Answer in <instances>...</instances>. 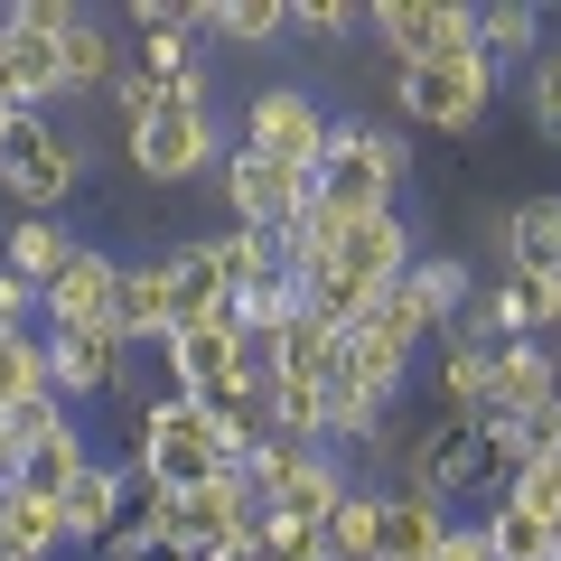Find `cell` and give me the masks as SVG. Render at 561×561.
Returning a JSON list of instances; mask_svg holds the SVG:
<instances>
[{"label": "cell", "instance_id": "obj_30", "mask_svg": "<svg viewBox=\"0 0 561 561\" xmlns=\"http://www.w3.org/2000/svg\"><path fill=\"white\" fill-rule=\"evenodd\" d=\"M225 319H234V337H262V346H272L280 328L300 319V280H290V272L253 280V290H234V300H225Z\"/></svg>", "mask_w": 561, "mask_h": 561}, {"label": "cell", "instance_id": "obj_32", "mask_svg": "<svg viewBox=\"0 0 561 561\" xmlns=\"http://www.w3.org/2000/svg\"><path fill=\"white\" fill-rule=\"evenodd\" d=\"M0 421H10V449H20V459H28V449H47V440H66V431H84V412L66 393H28L20 412H0Z\"/></svg>", "mask_w": 561, "mask_h": 561}, {"label": "cell", "instance_id": "obj_37", "mask_svg": "<svg viewBox=\"0 0 561 561\" xmlns=\"http://www.w3.org/2000/svg\"><path fill=\"white\" fill-rule=\"evenodd\" d=\"M103 103H113V113H122V131H131V122H150V113L169 103V84L150 76L140 57H122V76H113V94H103Z\"/></svg>", "mask_w": 561, "mask_h": 561}, {"label": "cell", "instance_id": "obj_26", "mask_svg": "<svg viewBox=\"0 0 561 561\" xmlns=\"http://www.w3.org/2000/svg\"><path fill=\"white\" fill-rule=\"evenodd\" d=\"M431 402H440V421H478V412H486V346H478V337H440Z\"/></svg>", "mask_w": 561, "mask_h": 561}, {"label": "cell", "instance_id": "obj_14", "mask_svg": "<svg viewBox=\"0 0 561 561\" xmlns=\"http://www.w3.org/2000/svg\"><path fill=\"white\" fill-rule=\"evenodd\" d=\"M0 103H10V113H57V103H66V57H57V38L0 20Z\"/></svg>", "mask_w": 561, "mask_h": 561}, {"label": "cell", "instance_id": "obj_13", "mask_svg": "<svg viewBox=\"0 0 561 561\" xmlns=\"http://www.w3.org/2000/svg\"><path fill=\"white\" fill-rule=\"evenodd\" d=\"M131 505H140L131 459H103V449H94V459H84V478L57 496V515H66V552H76V542H103L122 515H131Z\"/></svg>", "mask_w": 561, "mask_h": 561}, {"label": "cell", "instance_id": "obj_16", "mask_svg": "<svg viewBox=\"0 0 561 561\" xmlns=\"http://www.w3.org/2000/svg\"><path fill=\"white\" fill-rule=\"evenodd\" d=\"M169 328H179V300H169V262L150 253V262H122V280H113V337L131 346H150V356H160L169 346Z\"/></svg>", "mask_w": 561, "mask_h": 561}, {"label": "cell", "instance_id": "obj_36", "mask_svg": "<svg viewBox=\"0 0 561 561\" xmlns=\"http://www.w3.org/2000/svg\"><path fill=\"white\" fill-rule=\"evenodd\" d=\"M524 113H534V131L561 150V47H542V57L524 66Z\"/></svg>", "mask_w": 561, "mask_h": 561}, {"label": "cell", "instance_id": "obj_15", "mask_svg": "<svg viewBox=\"0 0 561 561\" xmlns=\"http://www.w3.org/2000/svg\"><path fill=\"white\" fill-rule=\"evenodd\" d=\"M113 280H122V262L103 253V243H84V253L38 290V328H113Z\"/></svg>", "mask_w": 561, "mask_h": 561}, {"label": "cell", "instance_id": "obj_25", "mask_svg": "<svg viewBox=\"0 0 561 561\" xmlns=\"http://www.w3.org/2000/svg\"><path fill=\"white\" fill-rule=\"evenodd\" d=\"M169 300H179V328H216L225 319V272H216V253H206V234H187V243H169Z\"/></svg>", "mask_w": 561, "mask_h": 561}, {"label": "cell", "instance_id": "obj_2", "mask_svg": "<svg viewBox=\"0 0 561 561\" xmlns=\"http://www.w3.org/2000/svg\"><path fill=\"white\" fill-rule=\"evenodd\" d=\"M243 478H253L262 515H290V524H319V534H328V515L346 505L356 468H346L337 449H309V440H272V431H262V440H253V459H243Z\"/></svg>", "mask_w": 561, "mask_h": 561}, {"label": "cell", "instance_id": "obj_42", "mask_svg": "<svg viewBox=\"0 0 561 561\" xmlns=\"http://www.w3.org/2000/svg\"><path fill=\"white\" fill-rule=\"evenodd\" d=\"M197 561H253V534H225V542H197Z\"/></svg>", "mask_w": 561, "mask_h": 561}, {"label": "cell", "instance_id": "obj_4", "mask_svg": "<svg viewBox=\"0 0 561 561\" xmlns=\"http://www.w3.org/2000/svg\"><path fill=\"white\" fill-rule=\"evenodd\" d=\"M38 337H47V393H66L76 412L84 402H122V412L150 402L140 393V356L113 328H38Z\"/></svg>", "mask_w": 561, "mask_h": 561}, {"label": "cell", "instance_id": "obj_8", "mask_svg": "<svg viewBox=\"0 0 561 561\" xmlns=\"http://www.w3.org/2000/svg\"><path fill=\"white\" fill-rule=\"evenodd\" d=\"M365 28H375V47L393 66H431V57H468L478 47V10L468 0H375Z\"/></svg>", "mask_w": 561, "mask_h": 561}, {"label": "cell", "instance_id": "obj_24", "mask_svg": "<svg viewBox=\"0 0 561 561\" xmlns=\"http://www.w3.org/2000/svg\"><path fill=\"white\" fill-rule=\"evenodd\" d=\"M57 552H66V515H57V496L0 486V561H57Z\"/></svg>", "mask_w": 561, "mask_h": 561}, {"label": "cell", "instance_id": "obj_44", "mask_svg": "<svg viewBox=\"0 0 561 561\" xmlns=\"http://www.w3.org/2000/svg\"><path fill=\"white\" fill-rule=\"evenodd\" d=\"M542 309H552V337H561V272L542 280Z\"/></svg>", "mask_w": 561, "mask_h": 561}, {"label": "cell", "instance_id": "obj_20", "mask_svg": "<svg viewBox=\"0 0 561 561\" xmlns=\"http://www.w3.org/2000/svg\"><path fill=\"white\" fill-rule=\"evenodd\" d=\"M449 534V515L431 496H412V486H383L375 496V561H431Z\"/></svg>", "mask_w": 561, "mask_h": 561}, {"label": "cell", "instance_id": "obj_22", "mask_svg": "<svg viewBox=\"0 0 561 561\" xmlns=\"http://www.w3.org/2000/svg\"><path fill=\"white\" fill-rule=\"evenodd\" d=\"M309 206H319V216H337V225H356V216H383V206H402V197H393V179H383L375 160H319Z\"/></svg>", "mask_w": 561, "mask_h": 561}, {"label": "cell", "instance_id": "obj_41", "mask_svg": "<svg viewBox=\"0 0 561 561\" xmlns=\"http://www.w3.org/2000/svg\"><path fill=\"white\" fill-rule=\"evenodd\" d=\"M431 561H486V534H478V515H449V534H440V552Z\"/></svg>", "mask_w": 561, "mask_h": 561}, {"label": "cell", "instance_id": "obj_3", "mask_svg": "<svg viewBox=\"0 0 561 561\" xmlns=\"http://www.w3.org/2000/svg\"><path fill=\"white\" fill-rule=\"evenodd\" d=\"M76 187H84V140H66L47 113H20L10 150H0V197L20 216H66Z\"/></svg>", "mask_w": 561, "mask_h": 561}, {"label": "cell", "instance_id": "obj_12", "mask_svg": "<svg viewBox=\"0 0 561 561\" xmlns=\"http://www.w3.org/2000/svg\"><path fill=\"white\" fill-rule=\"evenodd\" d=\"M412 216H402V206H383V216H356V225H337V272L356 280L365 300H375V290H393L402 272H412Z\"/></svg>", "mask_w": 561, "mask_h": 561}, {"label": "cell", "instance_id": "obj_1", "mask_svg": "<svg viewBox=\"0 0 561 561\" xmlns=\"http://www.w3.org/2000/svg\"><path fill=\"white\" fill-rule=\"evenodd\" d=\"M122 440H131V478L140 496H187V486L225 478V468L253 459L262 440V412L253 402H187V393H150L122 412Z\"/></svg>", "mask_w": 561, "mask_h": 561}, {"label": "cell", "instance_id": "obj_45", "mask_svg": "<svg viewBox=\"0 0 561 561\" xmlns=\"http://www.w3.org/2000/svg\"><path fill=\"white\" fill-rule=\"evenodd\" d=\"M10 131H20V113H10V103H0V150H10Z\"/></svg>", "mask_w": 561, "mask_h": 561}, {"label": "cell", "instance_id": "obj_46", "mask_svg": "<svg viewBox=\"0 0 561 561\" xmlns=\"http://www.w3.org/2000/svg\"><path fill=\"white\" fill-rule=\"evenodd\" d=\"M542 459H552V468H561V421H552V440H542Z\"/></svg>", "mask_w": 561, "mask_h": 561}, {"label": "cell", "instance_id": "obj_27", "mask_svg": "<svg viewBox=\"0 0 561 561\" xmlns=\"http://www.w3.org/2000/svg\"><path fill=\"white\" fill-rule=\"evenodd\" d=\"M478 57L496 66V76L534 66L542 57V10H534V0H496V10H478Z\"/></svg>", "mask_w": 561, "mask_h": 561}, {"label": "cell", "instance_id": "obj_19", "mask_svg": "<svg viewBox=\"0 0 561 561\" xmlns=\"http://www.w3.org/2000/svg\"><path fill=\"white\" fill-rule=\"evenodd\" d=\"M76 253H84V243H76L66 216H10V225H0V272H20L28 290H47Z\"/></svg>", "mask_w": 561, "mask_h": 561}, {"label": "cell", "instance_id": "obj_43", "mask_svg": "<svg viewBox=\"0 0 561 561\" xmlns=\"http://www.w3.org/2000/svg\"><path fill=\"white\" fill-rule=\"evenodd\" d=\"M0 486H20V449H10V421H0Z\"/></svg>", "mask_w": 561, "mask_h": 561}, {"label": "cell", "instance_id": "obj_6", "mask_svg": "<svg viewBox=\"0 0 561 561\" xmlns=\"http://www.w3.org/2000/svg\"><path fill=\"white\" fill-rule=\"evenodd\" d=\"M402 486L412 496H431L440 515H459V505H496V468H486V449H478V431L468 421H431V431H412V459H402Z\"/></svg>", "mask_w": 561, "mask_h": 561}, {"label": "cell", "instance_id": "obj_9", "mask_svg": "<svg viewBox=\"0 0 561 561\" xmlns=\"http://www.w3.org/2000/svg\"><path fill=\"white\" fill-rule=\"evenodd\" d=\"M309 179H319V169L262 160V150H225V169H216L225 216H234V225H262V234H290V225L309 216Z\"/></svg>", "mask_w": 561, "mask_h": 561}, {"label": "cell", "instance_id": "obj_34", "mask_svg": "<svg viewBox=\"0 0 561 561\" xmlns=\"http://www.w3.org/2000/svg\"><path fill=\"white\" fill-rule=\"evenodd\" d=\"M253 561H337L319 524H290V515H253Z\"/></svg>", "mask_w": 561, "mask_h": 561}, {"label": "cell", "instance_id": "obj_21", "mask_svg": "<svg viewBox=\"0 0 561 561\" xmlns=\"http://www.w3.org/2000/svg\"><path fill=\"white\" fill-rule=\"evenodd\" d=\"M187 38L280 47V38H290V10H280V0H187Z\"/></svg>", "mask_w": 561, "mask_h": 561}, {"label": "cell", "instance_id": "obj_29", "mask_svg": "<svg viewBox=\"0 0 561 561\" xmlns=\"http://www.w3.org/2000/svg\"><path fill=\"white\" fill-rule=\"evenodd\" d=\"M206 253H216V272H225V300L280 272V234H262V225H225V234H206Z\"/></svg>", "mask_w": 561, "mask_h": 561}, {"label": "cell", "instance_id": "obj_40", "mask_svg": "<svg viewBox=\"0 0 561 561\" xmlns=\"http://www.w3.org/2000/svg\"><path fill=\"white\" fill-rule=\"evenodd\" d=\"M20 328H38V290L20 272H0V337H20Z\"/></svg>", "mask_w": 561, "mask_h": 561}, {"label": "cell", "instance_id": "obj_10", "mask_svg": "<svg viewBox=\"0 0 561 561\" xmlns=\"http://www.w3.org/2000/svg\"><path fill=\"white\" fill-rule=\"evenodd\" d=\"M234 150H262V160H290V169H319L328 150V103L309 94V84H262L253 103H243V140Z\"/></svg>", "mask_w": 561, "mask_h": 561}, {"label": "cell", "instance_id": "obj_33", "mask_svg": "<svg viewBox=\"0 0 561 561\" xmlns=\"http://www.w3.org/2000/svg\"><path fill=\"white\" fill-rule=\"evenodd\" d=\"M84 459H94V440L66 431V440H47V449H28V459H20V486H28V496H66V486L84 478Z\"/></svg>", "mask_w": 561, "mask_h": 561}, {"label": "cell", "instance_id": "obj_17", "mask_svg": "<svg viewBox=\"0 0 561 561\" xmlns=\"http://www.w3.org/2000/svg\"><path fill=\"white\" fill-rule=\"evenodd\" d=\"M253 515H262L253 478H243V468H225V478H206V486H187V496H179V524H169V542H179V552H197V542L253 534Z\"/></svg>", "mask_w": 561, "mask_h": 561}, {"label": "cell", "instance_id": "obj_18", "mask_svg": "<svg viewBox=\"0 0 561 561\" xmlns=\"http://www.w3.org/2000/svg\"><path fill=\"white\" fill-rule=\"evenodd\" d=\"M402 290H412V309L431 319V337H449V328L478 309V262H468V253H412Z\"/></svg>", "mask_w": 561, "mask_h": 561}, {"label": "cell", "instance_id": "obj_23", "mask_svg": "<svg viewBox=\"0 0 561 561\" xmlns=\"http://www.w3.org/2000/svg\"><path fill=\"white\" fill-rule=\"evenodd\" d=\"M253 412H262V431H272V440L328 449V383H319V375H272Z\"/></svg>", "mask_w": 561, "mask_h": 561}, {"label": "cell", "instance_id": "obj_35", "mask_svg": "<svg viewBox=\"0 0 561 561\" xmlns=\"http://www.w3.org/2000/svg\"><path fill=\"white\" fill-rule=\"evenodd\" d=\"M496 505H515V515H534V524H561V468L552 459H524L515 478L496 486Z\"/></svg>", "mask_w": 561, "mask_h": 561}, {"label": "cell", "instance_id": "obj_31", "mask_svg": "<svg viewBox=\"0 0 561 561\" xmlns=\"http://www.w3.org/2000/svg\"><path fill=\"white\" fill-rule=\"evenodd\" d=\"M478 534H486V561H552L561 524H534V515H515V505H478Z\"/></svg>", "mask_w": 561, "mask_h": 561}, {"label": "cell", "instance_id": "obj_5", "mask_svg": "<svg viewBox=\"0 0 561 561\" xmlns=\"http://www.w3.org/2000/svg\"><path fill=\"white\" fill-rule=\"evenodd\" d=\"M496 66L468 47V57H431V66H393V103L421 122V131H478L486 103H496Z\"/></svg>", "mask_w": 561, "mask_h": 561}, {"label": "cell", "instance_id": "obj_7", "mask_svg": "<svg viewBox=\"0 0 561 561\" xmlns=\"http://www.w3.org/2000/svg\"><path fill=\"white\" fill-rule=\"evenodd\" d=\"M122 150H131V169H140L150 187H187V179H216V169H225L216 113H187V103H160L150 122H131Z\"/></svg>", "mask_w": 561, "mask_h": 561}, {"label": "cell", "instance_id": "obj_39", "mask_svg": "<svg viewBox=\"0 0 561 561\" xmlns=\"http://www.w3.org/2000/svg\"><path fill=\"white\" fill-rule=\"evenodd\" d=\"M0 20H20V28H38V38H66V28L84 20L76 0H20V10H0Z\"/></svg>", "mask_w": 561, "mask_h": 561}, {"label": "cell", "instance_id": "obj_11", "mask_svg": "<svg viewBox=\"0 0 561 561\" xmlns=\"http://www.w3.org/2000/svg\"><path fill=\"white\" fill-rule=\"evenodd\" d=\"M486 243H496V272L552 280L561 272V187H534V197L496 206V216H486Z\"/></svg>", "mask_w": 561, "mask_h": 561}, {"label": "cell", "instance_id": "obj_47", "mask_svg": "<svg viewBox=\"0 0 561 561\" xmlns=\"http://www.w3.org/2000/svg\"><path fill=\"white\" fill-rule=\"evenodd\" d=\"M150 561H197V552H179V542H169V552H150Z\"/></svg>", "mask_w": 561, "mask_h": 561}, {"label": "cell", "instance_id": "obj_28", "mask_svg": "<svg viewBox=\"0 0 561 561\" xmlns=\"http://www.w3.org/2000/svg\"><path fill=\"white\" fill-rule=\"evenodd\" d=\"M57 57H66V94H113V76H122V38L94 20V10L57 38Z\"/></svg>", "mask_w": 561, "mask_h": 561}, {"label": "cell", "instance_id": "obj_48", "mask_svg": "<svg viewBox=\"0 0 561 561\" xmlns=\"http://www.w3.org/2000/svg\"><path fill=\"white\" fill-rule=\"evenodd\" d=\"M552 561H561V534H552Z\"/></svg>", "mask_w": 561, "mask_h": 561}, {"label": "cell", "instance_id": "obj_38", "mask_svg": "<svg viewBox=\"0 0 561 561\" xmlns=\"http://www.w3.org/2000/svg\"><path fill=\"white\" fill-rule=\"evenodd\" d=\"M290 28H300V38H356L365 10H356V0H300V10H290Z\"/></svg>", "mask_w": 561, "mask_h": 561}]
</instances>
